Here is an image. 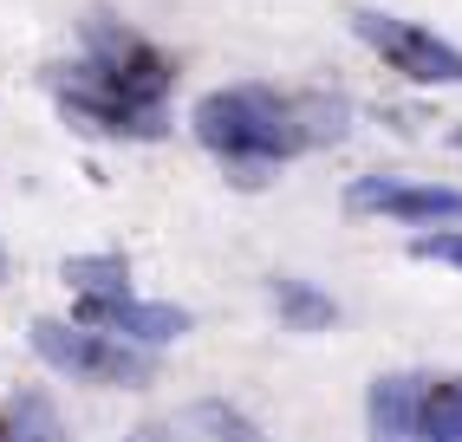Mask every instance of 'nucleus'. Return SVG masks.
<instances>
[{
  "label": "nucleus",
  "mask_w": 462,
  "mask_h": 442,
  "mask_svg": "<svg viewBox=\"0 0 462 442\" xmlns=\"http://www.w3.org/2000/svg\"><path fill=\"white\" fill-rule=\"evenodd\" d=\"M196 137L235 170V182H267L273 163L300 150H319L346 137V105L338 98H281L267 85H228L196 105Z\"/></svg>",
  "instance_id": "obj_1"
},
{
  "label": "nucleus",
  "mask_w": 462,
  "mask_h": 442,
  "mask_svg": "<svg viewBox=\"0 0 462 442\" xmlns=\"http://www.w3.org/2000/svg\"><path fill=\"white\" fill-rule=\"evenodd\" d=\"M372 442H462V377L391 371L365 397Z\"/></svg>",
  "instance_id": "obj_2"
},
{
  "label": "nucleus",
  "mask_w": 462,
  "mask_h": 442,
  "mask_svg": "<svg viewBox=\"0 0 462 442\" xmlns=\"http://www.w3.org/2000/svg\"><path fill=\"white\" fill-rule=\"evenodd\" d=\"M33 352L66 371V377H85V384H111V391H143L157 364L150 352L125 338H105V332H85V326H66V319H33Z\"/></svg>",
  "instance_id": "obj_3"
},
{
  "label": "nucleus",
  "mask_w": 462,
  "mask_h": 442,
  "mask_svg": "<svg viewBox=\"0 0 462 442\" xmlns=\"http://www.w3.org/2000/svg\"><path fill=\"white\" fill-rule=\"evenodd\" d=\"M52 98H59V111H66L79 131H91V137H131V143L163 137V111L131 105L125 91H117L111 78H98L85 59H79V66H59V72H52Z\"/></svg>",
  "instance_id": "obj_4"
},
{
  "label": "nucleus",
  "mask_w": 462,
  "mask_h": 442,
  "mask_svg": "<svg viewBox=\"0 0 462 442\" xmlns=\"http://www.w3.org/2000/svg\"><path fill=\"white\" fill-rule=\"evenodd\" d=\"M352 33L372 46L391 72H404L411 85H462V52H456L449 40H437L430 26H417V20L358 7V14H352Z\"/></svg>",
  "instance_id": "obj_5"
},
{
  "label": "nucleus",
  "mask_w": 462,
  "mask_h": 442,
  "mask_svg": "<svg viewBox=\"0 0 462 442\" xmlns=\"http://www.w3.org/2000/svg\"><path fill=\"white\" fill-rule=\"evenodd\" d=\"M85 66L98 72V78H111L131 105L163 111V91H170L163 52H150L131 26H117L111 14H91V20H85Z\"/></svg>",
  "instance_id": "obj_6"
},
{
  "label": "nucleus",
  "mask_w": 462,
  "mask_h": 442,
  "mask_svg": "<svg viewBox=\"0 0 462 442\" xmlns=\"http://www.w3.org/2000/svg\"><path fill=\"white\" fill-rule=\"evenodd\" d=\"M352 215H397V221H462V189L443 182H397V176H358L346 189Z\"/></svg>",
  "instance_id": "obj_7"
},
{
  "label": "nucleus",
  "mask_w": 462,
  "mask_h": 442,
  "mask_svg": "<svg viewBox=\"0 0 462 442\" xmlns=\"http://www.w3.org/2000/svg\"><path fill=\"white\" fill-rule=\"evenodd\" d=\"M85 332H105V338H125L137 345V352H150V345H170L189 332V312L182 306H143V299H79V319Z\"/></svg>",
  "instance_id": "obj_8"
},
{
  "label": "nucleus",
  "mask_w": 462,
  "mask_h": 442,
  "mask_svg": "<svg viewBox=\"0 0 462 442\" xmlns=\"http://www.w3.org/2000/svg\"><path fill=\"white\" fill-rule=\"evenodd\" d=\"M131 442H267L248 417H241L235 403H189L182 417H170V423H143Z\"/></svg>",
  "instance_id": "obj_9"
},
{
  "label": "nucleus",
  "mask_w": 462,
  "mask_h": 442,
  "mask_svg": "<svg viewBox=\"0 0 462 442\" xmlns=\"http://www.w3.org/2000/svg\"><path fill=\"white\" fill-rule=\"evenodd\" d=\"M0 442H66V423L40 391H20L0 410Z\"/></svg>",
  "instance_id": "obj_10"
},
{
  "label": "nucleus",
  "mask_w": 462,
  "mask_h": 442,
  "mask_svg": "<svg viewBox=\"0 0 462 442\" xmlns=\"http://www.w3.org/2000/svg\"><path fill=\"white\" fill-rule=\"evenodd\" d=\"M273 306H281V319L293 326V332H326L332 319H338V306L313 287V280H293V273H281V280H273Z\"/></svg>",
  "instance_id": "obj_11"
},
{
  "label": "nucleus",
  "mask_w": 462,
  "mask_h": 442,
  "mask_svg": "<svg viewBox=\"0 0 462 442\" xmlns=\"http://www.w3.org/2000/svg\"><path fill=\"white\" fill-rule=\"evenodd\" d=\"M59 273H66V287L79 299H125L131 293V267L117 261V254H72Z\"/></svg>",
  "instance_id": "obj_12"
},
{
  "label": "nucleus",
  "mask_w": 462,
  "mask_h": 442,
  "mask_svg": "<svg viewBox=\"0 0 462 442\" xmlns=\"http://www.w3.org/2000/svg\"><path fill=\"white\" fill-rule=\"evenodd\" d=\"M417 261H443V267H462V228H443V235H417L411 241Z\"/></svg>",
  "instance_id": "obj_13"
},
{
  "label": "nucleus",
  "mask_w": 462,
  "mask_h": 442,
  "mask_svg": "<svg viewBox=\"0 0 462 442\" xmlns=\"http://www.w3.org/2000/svg\"><path fill=\"white\" fill-rule=\"evenodd\" d=\"M0 273H7V261H0Z\"/></svg>",
  "instance_id": "obj_14"
}]
</instances>
